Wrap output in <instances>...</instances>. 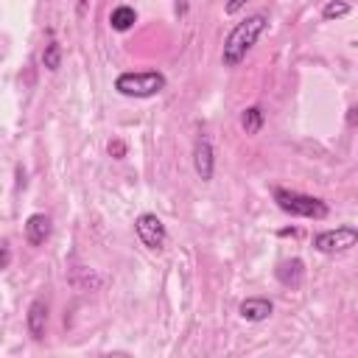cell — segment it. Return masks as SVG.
<instances>
[{"mask_svg": "<svg viewBox=\"0 0 358 358\" xmlns=\"http://www.w3.org/2000/svg\"><path fill=\"white\" fill-rule=\"evenodd\" d=\"M238 310H241V316H243L246 322H263V319L271 316L274 305H271V299H266V296H249V299L241 302Z\"/></svg>", "mask_w": 358, "mask_h": 358, "instance_id": "obj_10", "label": "cell"}, {"mask_svg": "<svg viewBox=\"0 0 358 358\" xmlns=\"http://www.w3.org/2000/svg\"><path fill=\"white\" fill-rule=\"evenodd\" d=\"M350 14V6L344 0H330L324 8H322V17L324 20H338V17H347Z\"/></svg>", "mask_w": 358, "mask_h": 358, "instance_id": "obj_14", "label": "cell"}, {"mask_svg": "<svg viewBox=\"0 0 358 358\" xmlns=\"http://www.w3.org/2000/svg\"><path fill=\"white\" fill-rule=\"evenodd\" d=\"M8 263H11V252H8V246H6V243H0V271H3Z\"/></svg>", "mask_w": 358, "mask_h": 358, "instance_id": "obj_19", "label": "cell"}, {"mask_svg": "<svg viewBox=\"0 0 358 358\" xmlns=\"http://www.w3.org/2000/svg\"><path fill=\"white\" fill-rule=\"evenodd\" d=\"M274 274H277L280 285H285V288H299V285H302V277H305V263H302L299 257L282 260Z\"/></svg>", "mask_w": 358, "mask_h": 358, "instance_id": "obj_8", "label": "cell"}, {"mask_svg": "<svg viewBox=\"0 0 358 358\" xmlns=\"http://www.w3.org/2000/svg\"><path fill=\"white\" fill-rule=\"evenodd\" d=\"M274 201L282 213L288 215H299V218H324L327 215V204L316 196L299 193V190H288V187H274Z\"/></svg>", "mask_w": 358, "mask_h": 358, "instance_id": "obj_2", "label": "cell"}, {"mask_svg": "<svg viewBox=\"0 0 358 358\" xmlns=\"http://www.w3.org/2000/svg\"><path fill=\"white\" fill-rule=\"evenodd\" d=\"M246 3H249V0H227L224 11H227V14H238V11H241V8L246 6Z\"/></svg>", "mask_w": 358, "mask_h": 358, "instance_id": "obj_16", "label": "cell"}, {"mask_svg": "<svg viewBox=\"0 0 358 358\" xmlns=\"http://www.w3.org/2000/svg\"><path fill=\"white\" fill-rule=\"evenodd\" d=\"M106 151H109V157H115V159H123V157H126V143H123V140H109Z\"/></svg>", "mask_w": 358, "mask_h": 358, "instance_id": "obj_15", "label": "cell"}, {"mask_svg": "<svg viewBox=\"0 0 358 358\" xmlns=\"http://www.w3.org/2000/svg\"><path fill=\"white\" fill-rule=\"evenodd\" d=\"M134 22H137V11H134L131 6H117V8H112V14H109V25H112L115 31H129Z\"/></svg>", "mask_w": 358, "mask_h": 358, "instance_id": "obj_11", "label": "cell"}, {"mask_svg": "<svg viewBox=\"0 0 358 358\" xmlns=\"http://www.w3.org/2000/svg\"><path fill=\"white\" fill-rule=\"evenodd\" d=\"M193 168H196V173H199L201 182H210L213 179L215 157H213V143L204 134H199L196 143H193Z\"/></svg>", "mask_w": 358, "mask_h": 358, "instance_id": "obj_6", "label": "cell"}, {"mask_svg": "<svg viewBox=\"0 0 358 358\" xmlns=\"http://www.w3.org/2000/svg\"><path fill=\"white\" fill-rule=\"evenodd\" d=\"M266 25H268V17L266 14H249L246 20H241L229 34H227V39H224V50H221V62H224V67H238L243 59H246V53L257 45V39H260V34L266 31Z\"/></svg>", "mask_w": 358, "mask_h": 358, "instance_id": "obj_1", "label": "cell"}, {"mask_svg": "<svg viewBox=\"0 0 358 358\" xmlns=\"http://www.w3.org/2000/svg\"><path fill=\"white\" fill-rule=\"evenodd\" d=\"M42 64H45V70H59V64H62V48H59V42H48L45 45Z\"/></svg>", "mask_w": 358, "mask_h": 358, "instance_id": "obj_13", "label": "cell"}, {"mask_svg": "<svg viewBox=\"0 0 358 358\" xmlns=\"http://www.w3.org/2000/svg\"><path fill=\"white\" fill-rule=\"evenodd\" d=\"M87 11H90V0H76V17H78V20H84V17H87Z\"/></svg>", "mask_w": 358, "mask_h": 358, "instance_id": "obj_17", "label": "cell"}, {"mask_svg": "<svg viewBox=\"0 0 358 358\" xmlns=\"http://www.w3.org/2000/svg\"><path fill=\"white\" fill-rule=\"evenodd\" d=\"M50 229H53L50 218H48L45 213H34V215H28V221H25V241H28L31 246H42V243L50 238Z\"/></svg>", "mask_w": 358, "mask_h": 358, "instance_id": "obj_7", "label": "cell"}, {"mask_svg": "<svg viewBox=\"0 0 358 358\" xmlns=\"http://www.w3.org/2000/svg\"><path fill=\"white\" fill-rule=\"evenodd\" d=\"M355 115H358V109L350 106V109H347V123H350V126H355Z\"/></svg>", "mask_w": 358, "mask_h": 358, "instance_id": "obj_20", "label": "cell"}, {"mask_svg": "<svg viewBox=\"0 0 358 358\" xmlns=\"http://www.w3.org/2000/svg\"><path fill=\"white\" fill-rule=\"evenodd\" d=\"M134 232H137V238L143 241V246H148V249H165V243H168V229H165V224H162L154 213L137 215Z\"/></svg>", "mask_w": 358, "mask_h": 358, "instance_id": "obj_5", "label": "cell"}, {"mask_svg": "<svg viewBox=\"0 0 358 358\" xmlns=\"http://www.w3.org/2000/svg\"><path fill=\"white\" fill-rule=\"evenodd\" d=\"M25 322H28V333H31V338H42L45 336V327H48V302L45 299H34L31 305H28V316H25Z\"/></svg>", "mask_w": 358, "mask_h": 358, "instance_id": "obj_9", "label": "cell"}, {"mask_svg": "<svg viewBox=\"0 0 358 358\" xmlns=\"http://www.w3.org/2000/svg\"><path fill=\"white\" fill-rule=\"evenodd\" d=\"M187 8H190V0H173V11H176V17H185Z\"/></svg>", "mask_w": 358, "mask_h": 358, "instance_id": "obj_18", "label": "cell"}, {"mask_svg": "<svg viewBox=\"0 0 358 358\" xmlns=\"http://www.w3.org/2000/svg\"><path fill=\"white\" fill-rule=\"evenodd\" d=\"M241 129H243L246 134H257V131L263 129V109H260V106L243 109V115H241Z\"/></svg>", "mask_w": 358, "mask_h": 358, "instance_id": "obj_12", "label": "cell"}, {"mask_svg": "<svg viewBox=\"0 0 358 358\" xmlns=\"http://www.w3.org/2000/svg\"><path fill=\"white\" fill-rule=\"evenodd\" d=\"M358 243V229L355 227H336L313 235V249L322 255H341Z\"/></svg>", "mask_w": 358, "mask_h": 358, "instance_id": "obj_4", "label": "cell"}, {"mask_svg": "<svg viewBox=\"0 0 358 358\" xmlns=\"http://www.w3.org/2000/svg\"><path fill=\"white\" fill-rule=\"evenodd\" d=\"M115 90L126 98H151L165 90V76L159 70H143V73H120L115 78Z\"/></svg>", "mask_w": 358, "mask_h": 358, "instance_id": "obj_3", "label": "cell"}]
</instances>
